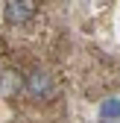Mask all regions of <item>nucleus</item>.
Listing matches in <instances>:
<instances>
[{
  "label": "nucleus",
  "mask_w": 120,
  "mask_h": 123,
  "mask_svg": "<svg viewBox=\"0 0 120 123\" xmlns=\"http://www.w3.org/2000/svg\"><path fill=\"white\" fill-rule=\"evenodd\" d=\"M53 91H56L53 76L44 70V68H32L29 73H24V94H26L29 100H35V103L50 100V97H53Z\"/></svg>",
  "instance_id": "nucleus-1"
},
{
  "label": "nucleus",
  "mask_w": 120,
  "mask_h": 123,
  "mask_svg": "<svg viewBox=\"0 0 120 123\" xmlns=\"http://www.w3.org/2000/svg\"><path fill=\"white\" fill-rule=\"evenodd\" d=\"M35 12H38L35 0H9V3H3V21L9 26H21L32 21Z\"/></svg>",
  "instance_id": "nucleus-2"
},
{
  "label": "nucleus",
  "mask_w": 120,
  "mask_h": 123,
  "mask_svg": "<svg viewBox=\"0 0 120 123\" xmlns=\"http://www.w3.org/2000/svg\"><path fill=\"white\" fill-rule=\"evenodd\" d=\"M0 91L6 100H15L18 94H24V73L18 68H3L0 70Z\"/></svg>",
  "instance_id": "nucleus-3"
}]
</instances>
